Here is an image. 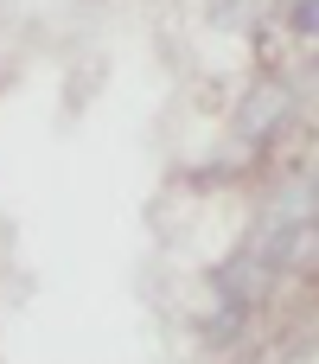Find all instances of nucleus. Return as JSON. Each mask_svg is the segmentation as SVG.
Instances as JSON below:
<instances>
[{"mask_svg": "<svg viewBox=\"0 0 319 364\" xmlns=\"http://www.w3.org/2000/svg\"><path fill=\"white\" fill-rule=\"evenodd\" d=\"M217 288H224V301H230V307H256V301H262V288H269V262H262L256 250H243L237 262H224V269H217Z\"/></svg>", "mask_w": 319, "mask_h": 364, "instance_id": "1", "label": "nucleus"}, {"mask_svg": "<svg viewBox=\"0 0 319 364\" xmlns=\"http://www.w3.org/2000/svg\"><path fill=\"white\" fill-rule=\"evenodd\" d=\"M281 115H288V96H281V83H262V90L243 102V115H237V134H243V141H256V134H275V128H281Z\"/></svg>", "mask_w": 319, "mask_h": 364, "instance_id": "2", "label": "nucleus"}, {"mask_svg": "<svg viewBox=\"0 0 319 364\" xmlns=\"http://www.w3.org/2000/svg\"><path fill=\"white\" fill-rule=\"evenodd\" d=\"M288 19H294V32H301V38H319V0H294V6H288Z\"/></svg>", "mask_w": 319, "mask_h": 364, "instance_id": "3", "label": "nucleus"}]
</instances>
